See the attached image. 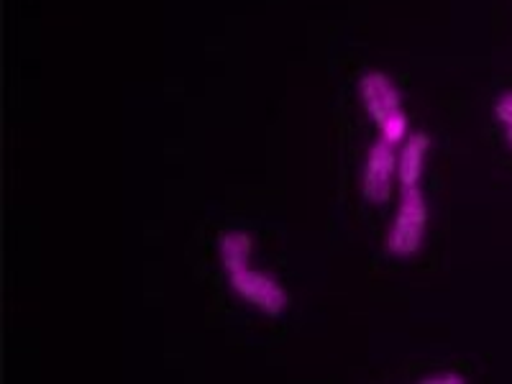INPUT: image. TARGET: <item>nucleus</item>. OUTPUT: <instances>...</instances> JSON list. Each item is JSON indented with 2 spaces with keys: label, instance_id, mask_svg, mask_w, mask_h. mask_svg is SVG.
I'll return each instance as SVG.
<instances>
[{
  "label": "nucleus",
  "instance_id": "4",
  "mask_svg": "<svg viewBox=\"0 0 512 384\" xmlns=\"http://www.w3.org/2000/svg\"><path fill=\"white\" fill-rule=\"evenodd\" d=\"M359 93L364 100L369 116L374 123H382L384 118H390L392 113L400 111V90L395 88V82L382 72H367L359 80Z\"/></svg>",
  "mask_w": 512,
  "mask_h": 384
},
{
  "label": "nucleus",
  "instance_id": "2",
  "mask_svg": "<svg viewBox=\"0 0 512 384\" xmlns=\"http://www.w3.org/2000/svg\"><path fill=\"white\" fill-rule=\"evenodd\" d=\"M228 282H231V290L246 300L249 305H254L256 310H262L267 315H280L287 308V292L280 282L274 280L272 274L259 272V269H241V272L228 274Z\"/></svg>",
  "mask_w": 512,
  "mask_h": 384
},
{
  "label": "nucleus",
  "instance_id": "1",
  "mask_svg": "<svg viewBox=\"0 0 512 384\" xmlns=\"http://www.w3.org/2000/svg\"><path fill=\"white\" fill-rule=\"evenodd\" d=\"M425 226H428V205H425L423 190L420 185L402 187L400 208H397L390 233H387V251L400 259L415 256L423 246Z\"/></svg>",
  "mask_w": 512,
  "mask_h": 384
},
{
  "label": "nucleus",
  "instance_id": "8",
  "mask_svg": "<svg viewBox=\"0 0 512 384\" xmlns=\"http://www.w3.org/2000/svg\"><path fill=\"white\" fill-rule=\"evenodd\" d=\"M495 113H497V118H500V123H505V128L512 126V90L497 98Z\"/></svg>",
  "mask_w": 512,
  "mask_h": 384
},
{
  "label": "nucleus",
  "instance_id": "9",
  "mask_svg": "<svg viewBox=\"0 0 512 384\" xmlns=\"http://www.w3.org/2000/svg\"><path fill=\"white\" fill-rule=\"evenodd\" d=\"M425 382L428 384H461L464 382V377H461V374L446 372V374H436V377H428Z\"/></svg>",
  "mask_w": 512,
  "mask_h": 384
},
{
  "label": "nucleus",
  "instance_id": "3",
  "mask_svg": "<svg viewBox=\"0 0 512 384\" xmlns=\"http://www.w3.org/2000/svg\"><path fill=\"white\" fill-rule=\"evenodd\" d=\"M397 177V146L377 139L367 154V167L361 177V192L369 203H384L390 198L392 180Z\"/></svg>",
  "mask_w": 512,
  "mask_h": 384
},
{
  "label": "nucleus",
  "instance_id": "7",
  "mask_svg": "<svg viewBox=\"0 0 512 384\" xmlns=\"http://www.w3.org/2000/svg\"><path fill=\"white\" fill-rule=\"evenodd\" d=\"M379 139H384L392 146L405 144V139H408V116L402 113V108L379 123Z\"/></svg>",
  "mask_w": 512,
  "mask_h": 384
},
{
  "label": "nucleus",
  "instance_id": "5",
  "mask_svg": "<svg viewBox=\"0 0 512 384\" xmlns=\"http://www.w3.org/2000/svg\"><path fill=\"white\" fill-rule=\"evenodd\" d=\"M428 149H431V139L425 134H413L405 139L400 154H397V180H400V187L420 185Z\"/></svg>",
  "mask_w": 512,
  "mask_h": 384
},
{
  "label": "nucleus",
  "instance_id": "6",
  "mask_svg": "<svg viewBox=\"0 0 512 384\" xmlns=\"http://www.w3.org/2000/svg\"><path fill=\"white\" fill-rule=\"evenodd\" d=\"M251 241L249 233L244 231H228L223 233L221 241H218V251H221V262L226 274L233 272H241V269L249 267V259H251Z\"/></svg>",
  "mask_w": 512,
  "mask_h": 384
},
{
  "label": "nucleus",
  "instance_id": "10",
  "mask_svg": "<svg viewBox=\"0 0 512 384\" xmlns=\"http://www.w3.org/2000/svg\"><path fill=\"white\" fill-rule=\"evenodd\" d=\"M507 139H510V144H512V126H507Z\"/></svg>",
  "mask_w": 512,
  "mask_h": 384
}]
</instances>
